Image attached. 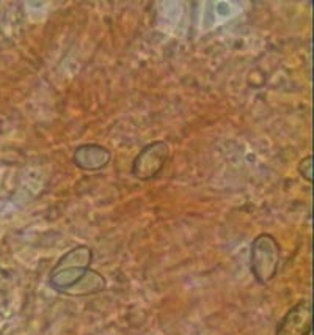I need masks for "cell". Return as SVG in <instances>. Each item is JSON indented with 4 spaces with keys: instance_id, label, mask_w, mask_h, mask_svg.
<instances>
[{
    "instance_id": "4",
    "label": "cell",
    "mask_w": 314,
    "mask_h": 335,
    "mask_svg": "<svg viewBox=\"0 0 314 335\" xmlns=\"http://www.w3.org/2000/svg\"><path fill=\"white\" fill-rule=\"evenodd\" d=\"M312 326V305L310 299L297 302L278 322L275 335H310Z\"/></svg>"
},
{
    "instance_id": "1",
    "label": "cell",
    "mask_w": 314,
    "mask_h": 335,
    "mask_svg": "<svg viewBox=\"0 0 314 335\" xmlns=\"http://www.w3.org/2000/svg\"><path fill=\"white\" fill-rule=\"evenodd\" d=\"M93 250L88 245H77L66 252L52 267L49 274V285L62 294H66L82 280L92 269Z\"/></svg>"
},
{
    "instance_id": "3",
    "label": "cell",
    "mask_w": 314,
    "mask_h": 335,
    "mask_svg": "<svg viewBox=\"0 0 314 335\" xmlns=\"http://www.w3.org/2000/svg\"><path fill=\"white\" fill-rule=\"evenodd\" d=\"M170 161V147L164 140H156L138 151L132 162L130 173L140 181H150L159 176Z\"/></svg>"
},
{
    "instance_id": "6",
    "label": "cell",
    "mask_w": 314,
    "mask_h": 335,
    "mask_svg": "<svg viewBox=\"0 0 314 335\" xmlns=\"http://www.w3.org/2000/svg\"><path fill=\"white\" fill-rule=\"evenodd\" d=\"M106 286H107L106 277L102 274H99L98 271H94V269H90L88 274L68 293V296H74V297L92 296V294L104 291Z\"/></svg>"
},
{
    "instance_id": "2",
    "label": "cell",
    "mask_w": 314,
    "mask_h": 335,
    "mask_svg": "<svg viewBox=\"0 0 314 335\" xmlns=\"http://www.w3.org/2000/svg\"><path fill=\"white\" fill-rule=\"evenodd\" d=\"M280 245L270 233H261L253 239L250 247V271L254 280L266 285L278 272Z\"/></svg>"
},
{
    "instance_id": "5",
    "label": "cell",
    "mask_w": 314,
    "mask_h": 335,
    "mask_svg": "<svg viewBox=\"0 0 314 335\" xmlns=\"http://www.w3.org/2000/svg\"><path fill=\"white\" fill-rule=\"evenodd\" d=\"M112 161V153L98 143H85L77 147L72 154V162L76 167L85 172H96L104 169Z\"/></svg>"
},
{
    "instance_id": "7",
    "label": "cell",
    "mask_w": 314,
    "mask_h": 335,
    "mask_svg": "<svg viewBox=\"0 0 314 335\" xmlns=\"http://www.w3.org/2000/svg\"><path fill=\"white\" fill-rule=\"evenodd\" d=\"M312 156L311 154H308V156H305L304 159H302L300 162H298V173L302 175V178H304L305 181H308V183H312V172H311V169H312Z\"/></svg>"
}]
</instances>
